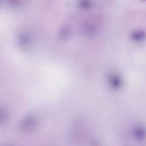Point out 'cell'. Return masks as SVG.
<instances>
[{"mask_svg":"<svg viewBox=\"0 0 146 146\" xmlns=\"http://www.w3.org/2000/svg\"><path fill=\"white\" fill-rule=\"evenodd\" d=\"M108 84L113 89H118L122 85V79L117 74H111L108 76Z\"/></svg>","mask_w":146,"mask_h":146,"instance_id":"obj_2","label":"cell"},{"mask_svg":"<svg viewBox=\"0 0 146 146\" xmlns=\"http://www.w3.org/2000/svg\"><path fill=\"white\" fill-rule=\"evenodd\" d=\"M145 33L142 31H136V32H135L133 34V38L137 41H142L143 39L145 38Z\"/></svg>","mask_w":146,"mask_h":146,"instance_id":"obj_4","label":"cell"},{"mask_svg":"<svg viewBox=\"0 0 146 146\" xmlns=\"http://www.w3.org/2000/svg\"><path fill=\"white\" fill-rule=\"evenodd\" d=\"M133 136L138 141H143L146 138V128L144 127L135 126L132 131Z\"/></svg>","mask_w":146,"mask_h":146,"instance_id":"obj_3","label":"cell"},{"mask_svg":"<svg viewBox=\"0 0 146 146\" xmlns=\"http://www.w3.org/2000/svg\"><path fill=\"white\" fill-rule=\"evenodd\" d=\"M37 124L36 118L34 115H29L26 118H24L22 121L21 125V129L23 131H31L35 128Z\"/></svg>","mask_w":146,"mask_h":146,"instance_id":"obj_1","label":"cell"}]
</instances>
